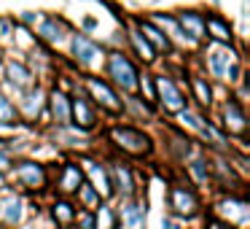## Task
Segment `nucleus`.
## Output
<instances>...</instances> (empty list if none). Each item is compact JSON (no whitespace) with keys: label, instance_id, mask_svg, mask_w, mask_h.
I'll use <instances>...</instances> for the list:
<instances>
[{"label":"nucleus","instance_id":"nucleus-1","mask_svg":"<svg viewBox=\"0 0 250 229\" xmlns=\"http://www.w3.org/2000/svg\"><path fill=\"white\" fill-rule=\"evenodd\" d=\"M110 73H113V78L124 89H135L137 87V70L126 62V57H121V54L110 57Z\"/></svg>","mask_w":250,"mask_h":229},{"label":"nucleus","instance_id":"nucleus-2","mask_svg":"<svg viewBox=\"0 0 250 229\" xmlns=\"http://www.w3.org/2000/svg\"><path fill=\"white\" fill-rule=\"evenodd\" d=\"M156 87H159V94H162V103H164V108H167V111H183L186 108L183 94L178 92V87H175L169 78H159Z\"/></svg>","mask_w":250,"mask_h":229},{"label":"nucleus","instance_id":"nucleus-3","mask_svg":"<svg viewBox=\"0 0 250 229\" xmlns=\"http://www.w3.org/2000/svg\"><path fill=\"white\" fill-rule=\"evenodd\" d=\"M113 137L119 140V146H124L126 151H132V154L148 151V137L140 135V132H135V130H113Z\"/></svg>","mask_w":250,"mask_h":229},{"label":"nucleus","instance_id":"nucleus-4","mask_svg":"<svg viewBox=\"0 0 250 229\" xmlns=\"http://www.w3.org/2000/svg\"><path fill=\"white\" fill-rule=\"evenodd\" d=\"M73 51H76V57H78L81 62H86V65H89V62H94V60L100 57V49H97V46H94L92 41L81 38V35L73 41Z\"/></svg>","mask_w":250,"mask_h":229},{"label":"nucleus","instance_id":"nucleus-5","mask_svg":"<svg viewBox=\"0 0 250 229\" xmlns=\"http://www.w3.org/2000/svg\"><path fill=\"white\" fill-rule=\"evenodd\" d=\"M89 89H92V92H94V97H100V103H105V105H108V108H119V100H116V94L113 92H110V89L108 87H105V84H100L97 81V78H89Z\"/></svg>","mask_w":250,"mask_h":229},{"label":"nucleus","instance_id":"nucleus-6","mask_svg":"<svg viewBox=\"0 0 250 229\" xmlns=\"http://www.w3.org/2000/svg\"><path fill=\"white\" fill-rule=\"evenodd\" d=\"M172 202H175V210H178V213H186V216H191V213L196 210L194 194H188V191H183V189H175V191H172Z\"/></svg>","mask_w":250,"mask_h":229},{"label":"nucleus","instance_id":"nucleus-7","mask_svg":"<svg viewBox=\"0 0 250 229\" xmlns=\"http://www.w3.org/2000/svg\"><path fill=\"white\" fill-rule=\"evenodd\" d=\"M231 62H234V54L231 51H223V49L212 51V57H210V65H212V73H215V76H226Z\"/></svg>","mask_w":250,"mask_h":229},{"label":"nucleus","instance_id":"nucleus-8","mask_svg":"<svg viewBox=\"0 0 250 229\" xmlns=\"http://www.w3.org/2000/svg\"><path fill=\"white\" fill-rule=\"evenodd\" d=\"M73 111H76V124H81V130H92L94 127V111L86 105V100H76V105H73Z\"/></svg>","mask_w":250,"mask_h":229},{"label":"nucleus","instance_id":"nucleus-9","mask_svg":"<svg viewBox=\"0 0 250 229\" xmlns=\"http://www.w3.org/2000/svg\"><path fill=\"white\" fill-rule=\"evenodd\" d=\"M19 178L27 186H41L43 183V170H41L38 164H22V167H19Z\"/></svg>","mask_w":250,"mask_h":229},{"label":"nucleus","instance_id":"nucleus-10","mask_svg":"<svg viewBox=\"0 0 250 229\" xmlns=\"http://www.w3.org/2000/svg\"><path fill=\"white\" fill-rule=\"evenodd\" d=\"M51 111H54V119L60 121V124H65V121L70 119V111H67V100H65V94H60V92L51 94Z\"/></svg>","mask_w":250,"mask_h":229},{"label":"nucleus","instance_id":"nucleus-11","mask_svg":"<svg viewBox=\"0 0 250 229\" xmlns=\"http://www.w3.org/2000/svg\"><path fill=\"white\" fill-rule=\"evenodd\" d=\"M180 24H183L186 30H188L191 38H199L202 33H205V22H202L196 14H180Z\"/></svg>","mask_w":250,"mask_h":229},{"label":"nucleus","instance_id":"nucleus-12","mask_svg":"<svg viewBox=\"0 0 250 229\" xmlns=\"http://www.w3.org/2000/svg\"><path fill=\"white\" fill-rule=\"evenodd\" d=\"M226 124H229L231 132H242L245 130V116H242V111H239L234 103L226 105Z\"/></svg>","mask_w":250,"mask_h":229},{"label":"nucleus","instance_id":"nucleus-13","mask_svg":"<svg viewBox=\"0 0 250 229\" xmlns=\"http://www.w3.org/2000/svg\"><path fill=\"white\" fill-rule=\"evenodd\" d=\"M78 183H81V173H78V167L67 164V167H65V178H62V191H76Z\"/></svg>","mask_w":250,"mask_h":229},{"label":"nucleus","instance_id":"nucleus-14","mask_svg":"<svg viewBox=\"0 0 250 229\" xmlns=\"http://www.w3.org/2000/svg\"><path fill=\"white\" fill-rule=\"evenodd\" d=\"M8 76H11V81H17L19 87H30V73H27V68H22L19 62H11V65H8Z\"/></svg>","mask_w":250,"mask_h":229},{"label":"nucleus","instance_id":"nucleus-15","mask_svg":"<svg viewBox=\"0 0 250 229\" xmlns=\"http://www.w3.org/2000/svg\"><path fill=\"white\" fill-rule=\"evenodd\" d=\"M89 173H92V178H94V189L100 191V194H110V183H108V178H105V173L103 170L97 167V164H92V167H89Z\"/></svg>","mask_w":250,"mask_h":229},{"label":"nucleus","instance_id":"nucleus-16","mask_svg":"<svg viewBox=\"0 0 250 229\" xmlns=\"http://www.w3.org/2000/svg\"><path fill=\"white\" fill-rule=\"evenodd\" d=\"M143 33H146L148 35V41H153V44H156L159 46V49H167V38H164V35L162 33H159V30H153V24L151 22H143Z\"/></svg>","mask_w":250,"mask_h":229},{"label":"nucleus","instance_id":"nucleus-17","mask_svg":"<svg viewBox=\"0 0 250 229\" xmlns=\"http://www.w3.org/2000/svg\"><path fill=\"white\" fill-rule=\"evenodd\" d=\"M41 35H43L46 41H60L62 38V24H57L54 19H51V22H46L43 27H41Z\"/></svg>","mask_w":250,"mask_h":229},{"label":"nucleus","instance_id":"nucleus-18","mask_svg":"<svg viewBox=\"0 0 250 229\" xmlns=\"http://www.w3.org/2000/svg\"><path fill=\"white\" fill-rule=\"evenodd\" d=\"M124 218H126V224H129L132 229L140 227V221H143V207H140V205H129V207L124 210Z\"/></svg>","mask_w":250,"mask_h":229},{"label":"nucleus","instance_id":"nucleus-19","mask_svg":"<svg viewBox=\"0 0 250 229\" xmlns=\"http://www.w3.org/2000/svg\"><path fill=\"white\" fill-rule=\"evenodd\" d=\"M0 124H14V105L0 94Z\"/></svg>","mask_w":250,"mask_h":229},{"label":"nucleus","instance_id":"nucleus-20","mask_svg":"<svg viewBox=\"0 0 250 229\" xmlns=\"http://www.w3.org/2000/svg\"><path fill=\"white\" fill-rule=\"evenodd\" d=\"M207 27L212 30V35H215L218 41H229V38H231V33H229V27H226V24H221L218 19H207Z\"/></svg>","mask_w":250,"mask_h":229},{"label":"nucleus","instance_id":"nucleus-21","mask_svg":"<svg viewBox=\"0 0 250 229\" xmlns=\"http://www.w3.org/2000/svg\"><path fill=\"white\" fill-rule=\"evenodd\" d=\"M54 218L60 224H67L73 218V210H70V205H67V202H60V205L54 207Z\"/></svg>","mask_w":250,"mask_h":229},{"label":"nucleus","instance_id":"nucleus-22","mask_svg":"<svg viewBox=\"0 0 250 229\" xmlns=\"http://www.w3.org/2000/svg\"><path fill=\"white\" fill-rule=\"evenodd\" d=\"M132 41H135V46H137V51L143 54V60H153V51H151V46L146 44V38H140L137 33H132Z\"/></svg>","mask_w":250,"mask_h":229},{"label":"nucleus","instance_id":"nucleus-23","mask_svg":"<svg viewBox=\"0 0 250 229\" xmlns=\"http://www.w3.org/2000/svg\"><path fill=\"white\" fill-rule=\"evenodd\" d=\"M194 89H196V94H199V100L202 103H210V97H212V92H210V87H207L205 81H202V78H194Z\"/></svg>","mask_w":250,"mask_h":229},{"label":"nucleus","instance_id":"nucleus-24","mask_svg":"<svg viewBox=\"0 0 250 229\" xmlns=\"http://www.w3.org/2000/svg\"><path fill=\"white\" fill-rule=\"evenodd\" d=\"M116 178H119V183H121V189H124V191H129V189H132V183H129V173H126V170H121V164L116 167Z\"/></svg>","mask_w":250,"mask_h":229},{"label":"nucleus","instance_id":"nucleus-25","mask_svg":"<svg viewBox=\"0 0 250 229\" xmlns=\"http://www.w3.org/2000/svg\"><path fill=\"white\" fill-rule=\"evenodd\" d=\"M19 200H11L8 202V221H19V216H22V210H19Z\"/></svg>","mask_w":250,"mask_h":229},{"label":"nucleus","instance_id":"nucleus-26","mask_svg":"<svg viewBox=\"0 0 250 229\" xmlns=\"http://www.w3.org/2000/svg\"><path fill=\"white\" fill-rule=\"evenodd\" d=\"M100 218H103L100 229H110V221H113V216H110V210H108V207H100Z\"/></svg>","mask_w":250,"mask_h":229},{"label":"nucleus","instance_id":"nucleus-27","mask_svg":"<svg viewBox=\"0 0 250 229\" xmlns=\"http://www.w3.org/2000/svg\"><path fill=\"white\" fill-rule=\"evenodd\" d=\"M191 170L196 173V178H207V167H205V162H202V159H196V162L191 164Z\"/></svg>","mask_w":250,"mask_h":229},{"label":"nucleus","instance_id":"nucleus-28","mask_svg":"<svg viewBox=\"0 0 250 229\" xmlns=\"http://www.w3.org/2000/svg\"><path fill=\"white\" fill-rule=\"evenodd\" d=\"M78 224H81V229H94V218L89 216V213H81V216H78Z\"/></svg>","mask_w":250,"mask_h":229},{"label":"nucleus","instance_id":"nucleus-29","mask_svg":"<svg viewBox=\"0 0 250 229\" xmlns=\"http://www.w3.org/2000/svg\"><path fill=\"white\" fill-rule=\"evenodd\" d=\"M81 194H83V200H86V205H94V202H97V197H94V191L89 189V186H83Z\"/></svg>","mask_w":250,"mask_h":229},{"label":"nucleus","instance_id":"nucleus-30","mask_svg":"<svg viewBox=\"0 0 250 229\" xmlns=\"http://www.w3.org/2000/svg\"><path fill=\"white\" fill-rule=\"evenodd\" d=\"M183 121H188L191 127H202L199 119H196V116H191V114H186V111H183Z\"/></svg>","mask_w":250,"mask_h":229},{"label":"nucleus","instance_id":"nucleus-31","mask_svg":"<svg viewBox=\"0 0 250 229\" xmlns=\"http://www.w3.org/2000/svg\"><path fill=\"white\" fill-rule=\"evenodd\" d=\"M210 229H231V227H226V224H221V221H210Z\"/></svg>","mask_w":250,"mask_h":229},{"label":"nucleus","instance_id":"nucleus-32","mask_svg":"<svg viewBox=\"0 0 250 229\" xmlns=\"http://www.w3.org/2000/svg\"><path fill=\"white\" fill-rule=\"evenodd\" d=\"M6 164H8V159H6V157H3V154H0V170L6 167Z\"/></svg>","mask_w":250,"mask_h":229}]
</instances>
